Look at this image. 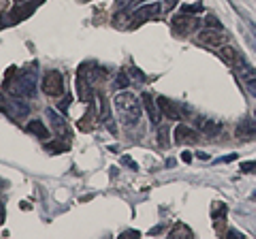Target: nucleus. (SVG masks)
<instances>
[{
    "instance_id": "5",
    "label": "nucleus",
    "mask_w": 256,
    "mask_h": 239,
    "mask_svg": "<svg viewBox=\"0 0 256 239\" xmlns=\"http://www.w3.org/2000/svg\"><path fill=\"white\" fill-rule=\"evenodd\" d=\"M198 43H203L205 47H212V50H220L222 45H226V36L222 34V30H203L198 32Z\"/></svg>"
},
{
    "instance_id": "12",
    "label": "nucleus",
    "mask_w": 256,
    "mask_h": 239,
    "mask_svg": "<svg viewBox=\"0 0 256 239\" xmlns=\"http://www.w3.org/2000/svg\"><path fill=\"white\" fill-rule=\"evenodd\" d=\"M233 68L237 70V75H239V77H244V79H246V82H248V79H252V77H256V68L244 58V56H239L237 62L233 64Z\"/></svg>"
},
{
    "instance_id": "20",
    "label": "nucleus",
    "mask_w": 256,
    "mask_h": 239,
    "mask_svg": "<svg viewBox=\"0 0 256 239\" xmlns=\"http://www.w3.org/2000/svg\"><path fill=\"white\" fill-rule=\"evenodd\" d=\"M224 214H226V207H224V203H216V205H214V210H212L214 220H216V218H222Z\"/></svg>"
},
{
    "instance_id": "30",
    "label": "nucleus",
    "mask_w": 256,
    "mask_h": 239,
    "mask_svg": "<svg viewBox=\"0 0 256 239\" xmlns=\"http://www.w3.org/2000/svg\"><path fill=\"white\" fill-rule=\"evenodd\" d=\"M2 222H4V205L0 203V224H2Z\"/></svg>"
},
{
    "instance_id": "8",
    "label": "nucleus",
    "mask_w": 256,
    "mask_h": 239,
    "mask_svg": "<svg viewBox=\"0 0 256 239\" xmlns=\"http://www.w3.org/2000/svg\"><path fill=\"white\" fill-rule=\"evenodd\" d=\"M160 13H162V4H160V2H152V4H146V6H141V9H137L132 18L137 22H146V20L158 18Z\"/></svg>"
},
{
    "instance_id": "27",
    "label": "nucleus",
    "mask_w": 256,
    "mask_h": 239,
    "mask_svg": "<svg viewBox=\"0 0 256 239\" xmlns=\"http://www.w3.org/2000/svg\"><path fill=\"white\" fill-rule=\"evenodd\" d=\"M233 160H237V154H230V156H226V158H222L220 162H233Z\"/></svg>"
},
{
    "instance_id": "2",
    "label": "nucleus",
    "mask_w": 256,
    "mask_h": 239,
    "mask_svg": "<svg viewBox=\"0 0 256 239\" xmlns=\"http://www.w3.org/2000/svg\"><path fill=\"white\" fill-rule=\"evenodd\" d=\"M114 102H116V109H118L120 118H122L124 126L134 128V126L141 122V102L132 92H120L114 98Z\"/></svg>"
},
{
    "instance_id": "28",
    "label": "nucleus",
    "mask_w": 256,
    "mask_h": 239,
    "mask_svg": "<svg viewBox=\"0 0 256 239\" xmlns=\"http://www.w3.org/2000/svg\"><path fill=\"white\" fill-rule=\"evenodd\" d=\"M248 26H250V30H252V38L256 41V24L254 22H248Z\"/></svg>"
},
{
    "instance_id": "11",
    "label": "nucleus",
    "mask_w": 256,
    "mask_h": 239,
    "mask_svg": "<svg viewBox=\"0 0 256 239\" xmlns=\"http://www.w3.org/2000/svg\"><path fill=\"white\" fill-rule=\"evenodd\" d=\"M198 26V20L196 18H186V15H178V18L173 20V28L175 30H180V34H186V32H190V30H194Z\"/></svg>"
},
{
    "instance_id": "17",
    "label": "nucleus",
    "mask_w": 256,
    "mask_h": 239,
    "mask_svg": "<svg viewBox=\"0 0 256 239\" xmlns=\"http://www.w3.org/2000/svg\"><path fill=\"white\" fill-rule=\"evenodd\" d=\"M218 54L222 56V60L226 62V64H230V66H233L235 62H237V58H239V56H242V54H239V52L235 50L233 45H222Z\"/></svg>"
},
{
    "instance_id": "10",
    "label": "nucleus",
    "mask_w": 256,
    "mask_h": 239,
    "mask_svg": "<svg viewBox=\"0 0 256 239\" xmlns=\"http://www.w3.org/2000/svg\"><path fill=\"white\" fill-rule=\"evenodd\" d=\"M77 94H79V98H82L84 102H88L94 96L92 84L88 82V77L84 75V70H79V75H77Z\"/></svg>"
},
{
    "instance_id": "31",
    "label": "nucleus",
    "mask_w": 256,
    "mask_h": 239,
    "mask_svg": "<svg viewBox=\"0 0 256 239\" xmlns=\"http://www.w3.org/2000/svg\"><path fill=\"white\" fill-rule=\"evenodd\" d=\"M124 164H130V166H132V169H137V164H134V162H132V160H130V158H128V156L124 158Z\"/></svg>"
},
{
    "instance_id": "32",
    "label": "nucleus",
    "mask_w": 256,
    "mask_h": 239,
    "mask_svg": "<svg viewBox=\"0 0 256 239\" xmlns=\"http://www.w3.org/2000/svg\"><path fill=\"white\" fill-rule=\"evenodd\" d=\"M182 158H184V162H190V160H192V156H190V152H184V156H182Z\"/></svg>"
},
{
    "instance_id": "4",
    "label": "nucleus",
    "mask_w": 256,
    "mask_h": 239,
    "mask_svg": "<svg viewBox=\"0 0 256 239\" xmlns=\"http://www.w3.org/2000/svg\"><path fill=\"white\" fill-rule=\"evenodd\" d=\"M43 92L50 96H62L64 94V75L60 70H47L43 77Z\"/></svg>"
},
{
    "instance_id": "1",
    "label": "nucleus",
    "mask_w": 256,
    "mask_h": 239,
    "mask_svg": "<svg viewBox=\"0 0 256 239\" xmlns=\"http://www.w3.org/2000/svg\"><path fill=\"white\" fill-rule=\"evenodd\" d=\"M36 88H38V68L34 64L13 70V77L6 84L9 94L20 96V98H32L36 94Z\"/></svg>"
},
{
    "instance_id": "33",
    "label": "nucleus",
    "mask_w": 256,
    "mask_h": 239,
    "mask_svg": "<svg viewBox=\"0 0 256 239\" xmlns=\"http://www.w3.org/2000/svg\"><path fill=\"white\" fill-rule=\"evenodd\" d=\"M198 154V158H201V160H207V158H210V156H207L205 152H196Z\"/></svg>"
},
{
    "instance_id": "34",
    "label": "nucleus",
    "mask_w": 256,
    "mask_h": 239,
    "mask_svg": "<svg viewBox=\"0 0 256 239\" xmlns=\"http://www.w3.org/2000/svg\"><path fill=\"white\" fill-rule=\"evenodd\" d=\"M15 2H18V4H24V2H28V0H15Z\"/></svg>"
},
{
    "instance_id": "29",
    "label": "nucleus",
    "mask_w": 256,
    "mask_h": 239,
    "mask_svg": "<svg viewBox=\"0 0 256 239\" xmlns=\"http://www.w3.org/2000/svg\"><path fill=\"white\" fill-rule=\"evenodd\" d=\"M134 0H118V6H128V4H132Z\"/></svg>"
},
{
    "instance_id": "15",
    "label": "nucleus",
    "mask_w": 256,
    "mask_h": 239,
    "mask_svg": "<svg viewBox=\"0 0 256 239\" xmlns=\"http://www.w3.org/2000/svg\"><path fill=\"white\" fill-rule=\"evenodd\" d=\"M237 137L242 141L256 139V122H254V120H244V122L237 126Z\"/></svg>"
},
{
    "instance_id": "35",
    "label": "nucleus",
    "mask_w": 256,
    "mask_h": 239,
    "mask_svg": "<svg viewBox=\"0 0 256 239\" xmlns=\"http://www.w3.org/2000/svg\"><path fill=\"white\" fill-rule=\"evenodd\" d=\"M254 118H256V111H254Z\"/></svg>"
},
{
    "instance_id": "22",
    "label": "nucleus",
    "mask_w": 256,
    "mask_h": 239,
    "mask_svg": "<svg viewBox=\"0 0 256 239\" xmlns=\"http://www.w3.org/2000/svg\"><path fill=\"white\" fill-rule=\"evenodd\" d=\"M166 134H169V130H166L164 126H162V128L158 130V143H160L162 148H169V139H166Z\"/></svg>"
},
{
    "instance_id": "18",
    "label": "nucleus",
    "mask_w": 256,
    "mask_h": 239,
    "mask_svg": "<svg viewBox=\"0 0 256 239\" xmlns=\"http://www.w3.org/2000/svg\"><path fill=\"white\" fill-rule=\"evenodd\" d=\"M180 235H186V237H192V230H190V228H186V226H184V224H178V226H175V228L171 230V233H169V237H180Z\"/></svg>"
},
{
    "instance_id": "6",
    "label": "nucleus",
    "mask_w": 256,
    "mask_h": 239,
    "mask_svg": "<svg viewBox=\"0 0 256 239\" xmlns=\"http://www.w3.org/2000/svg\"><path fill=\"white\" fill-rule=\"evenodd\" d=\"M158 102V109H160V114H162L166 120H184V114H182V109L178 102H173L171 98H166V96H158L156 98Z\"/></svg>"
},
{
    "instance_id": "13",
    "label": "nucleus",
    "mask_w": 256,
    "mask_h": 239,
    "mask_svg": "<svg viewBox=\"0 0 256 239\" xmlns=\"http://www.w3.org/2000/svg\"><path fill=\"white\" fill-rule=\"evenodd\" d=\"M141 102H143V107H146L148 111V116L152 120V124H158L160 122V109H158V102L150 96V94H143L141 96Z\"/></svg>"
},
{
    "instance_id": "26",
    "label": "nucleus",
    "mask_w": 256,
    "mask_h": 239,
    "mask_svg": "<svg viewBox=\"0 0 256 239\" xmlns=\"http://www.w3.org/2000/svg\"><path fill=\"white\" fill-rule=\"evenodd\" d=\"M178 2H180V0H166L164 6H166V9H175V6H178Z\"/></svg>"
},
{
    "instance_id": "3",
    "label": "nucleus",
    "mask_w": 256,
    "mask_h": 239,
    "mask_svg": "<svg viewBox=\"0 0 256 239\" xmlns=\"http://www.w3.org/2000/svg\"><path fill=\"white\" fill-rule=\"evenodd\" d=\"M0 109L4 111L9 118H13V120H24L28 116V105L24 102V98H20V96H11L9 98H4V96H0Z\"/></svg>"
},
{
    "instance_id": "21",
    "label": "nucleus",
    "mask_w": 256,
    "mask_h": 239,
    "mask_svg": "<svg viewBox=\"0 0 256 239\" xmlns=\"http://www.w3.org/2000/svg\"><path fill=\"white\" fill-rule=\"evenodd\" d=\"M116 86H118V88H128V86H130V79H128V70H126V73H120V75H118Z\"/></svg>"
},
{
    "instance_id": "24",
    "label": "nucleus",
    "mask_w": 256,
    "mask_h": 239,
    "mask_svg": "<svg viewBox=\"0 0 256 239\" xmlns=\"http://www.w3.org/2000/svg\"><path fill=\"white\" fill-rule=\"evenodd\" d=\"M205 22H207V26H210V28H216V30H222V24H220V20H218V18H214V15H210V18H207Z\"/></svg>"
},
{
    "instance_id": "23",
    "label": "nucleus",
    "mask_w": 256,
    "mask_h": 239,
    "mask_svg": "<svg viewBox=\"0 0 256 239\" xmlns=\"http://www.w3.org/2000/svg\"><path fill=\"white\" fill-rule=\"evenodd\" d=\"M242 173L246 175H254L256 173V162L250 160V162H242Z\"/></svg>"
},
{
    "instance_id": "14",
    "label": "nucleus",
    "mask_w": 256,
    "mask_h": 239,
    "mask_svg": "<svg viewBox=\"0 0 256 239\" xmlns=\"http://www.w3.org/2000/svg\"><path fill=\"white\" fill-rule=\"evenodd\" d=\"M194 124H196V128L201 132H205V134H220V130H222V126L218 122H214V120H210V118H196Z\"/></svg>"
},
{
    "instance_id": "7",
    "label": "nucleus",
    "mask_w": 256,
    "mask_h": 239,
    "mask_svg": "<svg viewBox=\"0 0 256 239\" xmlns=\"http://www.w3.org/2000/svg\"><path fill=\"white\" fill-rule=\"evenodd\" d=\"M173 134H175V143H178V146H190V143L198 141V130L190 128L186 124H180Z\"/></svg>"
},
{
    "instance_id": "19",
    "label": "nucleus",
    "mask_w": 256,
    "mask_h": 239,
    "mask_svg": "<svg viewBox=\"0 0 256 239\" xmlns=\"http://www.w3.org/2000/svg\"><path fill=\"white\" fill-rule=\"evenodd\" d=\"M182 13H203V4H182Z\"/></svg>"
},
{
    "instance_id": "25",
    "label": "nucleus",
    "mask_w": 256,
    "mask_h": 239,
    "mask_svg": "<svg viewBox=\"0 0 256 239\" xmlns=\"http://www.w3.org/2000/svg\"><path fill=\"white\" fill-rule=\"evenodd\" d=\"M246 88H248V92L252 94V96L256 98V77H252V79H248L246 82Z\"/></svg>"
},
{
    "instance_id": "16",
    "label": "nucleus",
    "mask_w": 256,
    "mask_h": 239,
    "mask_svg": "<svg viewBox=\"0 0 256 239\" xmlns=\"http://www.w3.org/2000/svg\"><path fill=\"white\" fill-rule=\"evenodd\" d=\"M26 130L32 132V134H36V137H41V139H50V130L45 128V124L41 122V120H32V122H28Z\"/></svg>"
},
{
    "instance_id": "9",
    "label": "nucleus",
    "mask_w": 256,
    "mask_h": 239,
    "mask_svg": "<svg viewBox=\"0 0 256 239\" xmlns=\"http://www.w3.org/2000/svg\"><path fill=\"white\" fill-rule=\"evenodd\" d=\"M47 120L52 122L54 126V130L62 134V137H68V124H66V120H64L58 111H54V109H47Z\"/></svg>"
}]
</instances>
